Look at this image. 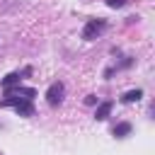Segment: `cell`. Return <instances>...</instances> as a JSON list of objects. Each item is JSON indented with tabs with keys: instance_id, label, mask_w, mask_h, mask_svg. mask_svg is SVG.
I'll use <instances>...</instances> for the list:
<instances>
[{
	"instance_id": "4",
	"label": "cell",
	"mask_w": 155,
	"mask_h": 155,
	"mask_svg": "<svg viewBox=\"0 0 155 155\" xmlns=\"http://www.w3.org/2000/svg\"><path fill=\"white\" fill-rule=\"evenodd\" d=\"M2 90H10V87H17V85H22V75L19 73H10V75H5L2 78Z\"/></svg>"
},
{
	"instance_id": "7",
	"label": "cell",
	"mask_w": 155,
	"mask_h": 155,
	"mask_svg": "<svg viewBox=\"0 0 155 155\" xmlns=\"http://www.w3.org/2000/svg\"><path fill=\"white\" fill-rule=\"evenodd\" d=\"M107 5H109L111 10H119V7H124V5H126V0H107Z\"/></svg>"
},
{
	"instance_id": "2",
	"label": "cell",
	"mask_w": 155,
	"mask_h": 155,
	"mask_svg": "<svg viewBox=\"0 0 155 155\" xmlns=\"http://www.w3.org/2000/svg\"><path fill=\"white\" fill-rule=\"evenodd\" d=\"M63 97H65V85L58 80V82H51L48 85V90H46V102L51 104V107H58L61 102H63Z\"/></svg>"
},
{
	"instance_id": "3",
	"label": "cell",
	"mask_w": 155,
	"mask_h": 155,
	"mask_svg": "<svg viewBox=\"0 0 155 155\" xmlns=\"http://www.w3.org/2000/svg\"><path fill=\"white\" fill-rule=\"evenodd\" d=\"M111 109H114V102H111V99L97 104V109H94V119H97V121H104V119L111 114Z\"/></svg>"
},
{
	"instance_id": "5",
	"label": "cell",
	"mask_w": 155,
	"mask_h": 155,
	"mask_svg": "<svg viewBox=\"0 0 155 155\" xmlns=\"http://www.w3.org/2000/svg\"><path fill=\"white\" fill-rule=\"evenodd\" d=\"M111 133H114L116 138H126V136L131 133V124H128V121H121V124H116V126H114V131H111Z\"/></svg>"
},
{
	"instance_id": "6",
	"label": "cell",
	"mask_w": 155,
	"mask_h": 155,
	"mask_svg": "<svg viewBox=\"0 0 155 155\" xmlns=\"http://www.w3.org/2000/svg\"><path fill=\"white\" fill-rule=\"evenodd\" d=\"M143 97V90H128L124 97H121V102H126V104H133V102H138Z\"/></svg>"
},
{
	"instance_id": "1",
	"label": "cell",
	"mask_w": 155,
	"mask_h": 155,
	"mask_svg": "<svg viewBox=\"0 0 155 155\" xmlns=\"http://www.w3.org/2000/svg\"><path fill=\"white\" fill-rule=\"evenodd\" d=\"M104 29H107V22H104V19H99V17H97V19H87L85 27H82V39H85V41H92V39H97Z\"/></svg>"
}]
</instances>
